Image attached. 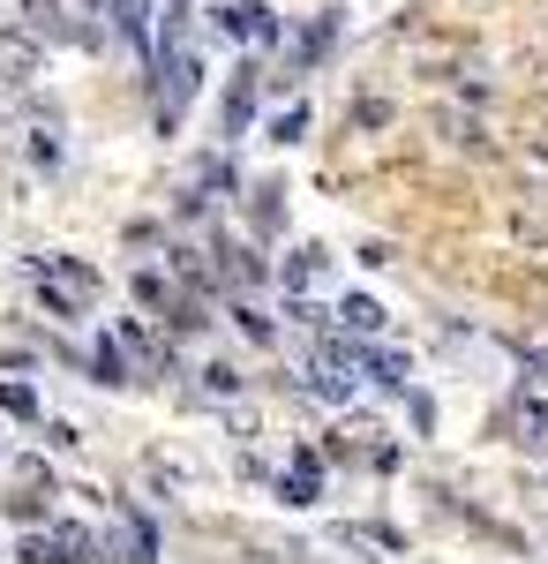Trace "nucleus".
I'll list each match as a JSON object with an SVG mask.
<instances>
[{
  "instance_id": "obj_1",
  "label": "nucleus",
  "mask_w": 548,
  "mask_h": 564,
  "mask_svg": "<svg viewBox=\"0 0 548 564\" xmlns=\"http://www.w3.org/2000/svg\"><path fill=\"white\" fill-rule=\"evenodd\" d=\"M39 286H45V302L61 308V316H76V308L98 294V271L76 257H39Z\"/></svg>"
},
{
  "instance_id": "obj_2",
  "label": "nucleus",
  "mask_w": 548,
  "mask_h": 564,
  "mask_svg": "<svg viewBox=\"0 0 548 564\" xmlns=\"http://www.w3.org/2000/svg\"><path fill=\"white\" fill-rule=\"evenodd\" d=\"M218 31H226L233 45H255V39H271L278 23H271V8H263V0H233V8H218Z\"/></svg>"
},
{
  "instance_id": "obj_3",
  "label": "nucleus",
  "mask_w": 548,
  "mask_h": 564,
  "mask_svg": "<svg viewBox=\"0 0 548 564\" xmlns=\"http://www.w3.org/2000/svg\"><path fill=\"white\" fill-rule=\"evenodd\" d=\"M90 550H98L90 527H53V534H31V542H23V557H31V564H45V557H90Z\"/></svg>"
},
{
  "instance_id": "obj_4",
  "label": "nucleus",
  "mask_w": 548,
  "mask_h": 564,
  "mask_svg": "<svg viewBox=\"0 0 548 564\" xmlns=\"http://www.w3.org/2000/svg\"><path fill=\"white\" fill-rule=\"evenodd\" d=\"M196 76H204V68H196V53H158V90H166V113L196 98Z\"/></svg>"
},
{
  "instance_id": "obj_5",
  "label": "nucleus",
  "mask_w": 548,
  "mask_h": 564,
  "mask_svg": "<svg viewBox=\"0 0 548 564\" xmlns=\"http://www.w3.org/2000/svg\"><path fill=\"white\" fill-rule=\"evenodd\" d=\"M39 68H45L39 39H23V31H0V76H8V84H31Z\"/></svg>"
},
{
  "instance_id": "obj_6",
  "label": "nucleus",
  "mask_w": 548,
  "mask_h": 564,
  "mask_svg": "<svg viewBox=\"0 0 548 564\" xmlns=\"http://www.w3.org/2000/svg\"><path fill=\"white\" fill-rule=\"evenodd\" d=\"M308 399H324V406H346V399H353V377H346V354H324V361L308 369Z\"/></svg>"
},
{
  "instance_id": "obj_7",
  "label": "nucleus",
  "mask_w": 548,
  "mask_h": 564,
  "mask_svg": "<svg viewBox=\"0 0 548 564\" xmlns=\"http://www.w3.org/2000/svg\"><path fill=\"white\" fill-rule=\"evenodd\" d=\"M113 23L135 53H151V0H113Z\"/></svg>"
},
{
  "instance_id": "obj_8",
  "label": "nucleus",
  "mask_w": 548,
  "mask_h": 564,
  "mask_svg": "<svg viewBox=\"0 0 548 564\" xmlns=\"http://www.w3.org/2000/svg\"><path fill=\"white\" fill-rule=\"evenodd\" d=\"M324 497V459L308 452V459H294V475H286V505H316Z\"/></svg>"
},
{
  "instance_id": "obj_9",
  "label": "nucleus",
  "mask_w": 548,
  "mask_h": 564,
  "mask_svg": "<svg viewBox=\"0 0 548 564\" xmlns=\"http://www.w3.org/2000/svg\"><path fill=\"white\" fill-rule=\"evenodd\" d=\"M338 324H346V332H353V339H376V332H383V308L369 302V294H353V302L338 308Z\"/></svg>"
},
{
  "instance_id": "obj_10",
  "label": "nucleus",
  "mask_w": 548,
  "mask_h": 564,
  "mask_svg": "<svg viewBox=\"0 0 548 564\" xmlns=\"http://www.w3.org/2000/svg\"><path fill=\"white\" fill-rule=\"evenodd\" d=\"M518 444H534V452L548 444V406L541 399H518Z\"/></svg>"
},
{
  "instance_id": "obj_11",
  "label": "nucleus",
  "mask_w": 548,
  "mask_h": 564,
  "mask_svg": "<svg viewBox=\"0 0 548 564\" xmlns=\"http://www.w3.org/2000/svg\"><path fill=\"white\" fill-rule=\"evenodd\" d=\"M353 361H361V369H369V377H376V384H406V361H398V354H353Z\"/></svg>"
},
{
  "instance_id": "obj_12",
  "label": "nucleus",
  "mask_w": 548,
  "mask_h": 564,
  "mask_svg": "<svg viewBox=\"0 0 548 564\" xmlns=\"http://www.w3.org/2000/svg\"><path fill=\"white\" fill-rule=\"evenodd\" d=\"M249 113H255V76H241L233 98H226V121H233V129H249Z\"/></svg>"
},
{
  "instance_id": "obj_13",
  "label": "nucleus",
  "mask_w": 548,
  "mask_h": 564,
  "mask_svg": "<svg viewBox=\"0 0 548 564\" xmlns=\"http://www.w3.org/2000/svg\"><path fill=\"white\" fill-rule=\"evenodd\" d=\"M0 406L23 414V422H39V391H31V384H0Z\"/></svg>"
},
{
  "instance_id": "obj_14",
  "label": "nucleus",
  "mask_w": 548,
  "mask_h": 564,
  "mask_svg": "<svg viewBox=\"0 0 548 564\" xmlns=\"http://www.w3.org/2000/svg\"><path fill=\"white\" fill-rule=\"evenodd\" d=\"M98 377H106V384H121V377H128V354H121V339H106V347H98Z\"/></svg>"
},
{
  "instance_id": "obj_15",
  "label": "nucleus",
  "mask_w": 548,
  "mask_h": 564,
  "mask_svg": "<svg viewBox=\"0 0 548 564\" xmlns=\"http://www.w3.org/2000/svg\"><path fill=\"white\" fill-rule=\"evenodd\" d=\"M316 271H324V257L308 249V257H294V263H286V286H294V294H300V286H316Z\"/></svg>"
},
{
  "instance_id": "obj_16",
  "label": "nucleus",
  "mask_w": 548,
  "mask_h": 564,
  "mask_svg": "<svg viewBox=\"0 0 548 564\" xmlns=\"http://www.w3.org/2000/svg\"><path fill=\"white\" fill-rule=\"evenodd\" d=\"M271 135H278V143H300V135H308V106H294V113H278V121H271Z\"/></svg>"
},
{
  "instance_id": "obj_17",
  "label": "nucleus",
  "mask_w": 548,
  "mask_h": 564,
  "mask_svg": "<svg viewBox=\"0 0 548 564\" xmlns=\"http://www.w3.org/2000/svg\"><path fill=\"white\" fill-rule=\"evenodd\" d=\"M23 15H31L39 31H68V23H61V0H23Z\"/></svg>"
}]
</instances>
